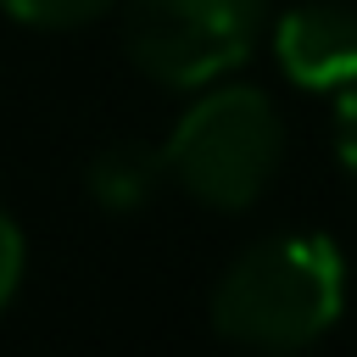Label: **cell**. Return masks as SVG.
<instances>
[{
    "mask_svg": "<svg viewBox=\"0 0 357 357\" xmlns=\"http://www.w3.org/2000/svg\"><path fill=\"white\" fill-rule=\"evenodd\" d=\"M346 312V257L335 240L296 229L245 245L212 284V329L251 351H301Z\"/></svg>",
    "mask_w": 357,
    "mask_h": 357,
    "instance_id": "cell-1",
    "label": "cell"
},
{
    "mask_svg": "<svg viewBox=\"0 0 357 357\" xmlns=\"http://www.w3.org/2000/svg\"><path fill=\"white\" fill-rule=\"evenodd\" d=\"M279 156H284L279 106L251 84H218L195 95L162 145L167 178L218 212L251 206L279 173Z\"/></svg>",
    "mask_w": 357,
    "mask_h": 357,
    "instance_id": "cell-2",
    "label": "cell"
},
{
    "mask_svg": "<svg viewBox=\"0 0 357 357\" xmlns=\"http://www.w3.org/2000/svg\"><path fill=\"white\" fill-rule=\"evenodd\" d=\"M268 22V0H128L123 45L134 67L167 89L229 78Z\"/></svg>",
    "mask_w": 357,
    "mask_h": 357,
    "instance_id": "cell-3",
    "label": "cell"
},
{
    "mask_svg": "<svg viewBox=\"0 0 357 357\" xmlns=\"http://www.w3.org/2000/svg\"><path fill=\"white\" fill-rule=\"evenodd\" d=\"M279 73L301 89H346L357 84V11L346 6H296L273 22Z\"/></svg>",
    "mask_w": 357,
    "mask_h": 357,
    "instance_id": "cell-4",
    "label": "cell"
},
{
    "mask_svg": "<svg viewBox=\"0 0 357 357\" xmlns=\"http://www.w3.org/2000/svg\"><path fill=\"white\" fill-rule=\"evenodd\" d=\"M162 178H167V162H162V151L145 145V139H112V145H100L95 162H89V173H84L95 206H106V212H134V206H145Z\"/></svg>",
    "mask_w": 357,
    "mask_h": 357,
    "instance_id": "cell-5",
    "label": "cell"
},
{
    "mask_svg": "<svg viewBox=\"0 0 357 357\" xmlns=\"http://www.w3.org/2000/svg\"><path fill=\"white\" fill-rule=\"evenodd\" d=\"M0 6L28 28H78V22H95L112 0H0Z\"/></svg>",
    "mask_w": 357,
    "mask_h": 357,
    "instance_id": "cell-6",
    "label": "cell"
},
{
    "mask_svg": "<svg viewBox=\"0 0 357 357\" xmlns=\"http://www.w3.org/2000/svg\"><path fill=\"white\" fill-rule=\"evenodd\" d=\"M335 156H340V167L357 178V84H346L340 95H335Z\"/></svg>",
    "mask_w": 357,
    "mask_h": 357,
    "instance_id": "cell-7",
    "label": "cell"
},
{
    "mask_svg": "<svg viewBox=\"0 0 357 357\" xmlns=\"http://www.w3.org/2000/svg\"><path fill=\"white\" fill-rule=\"evenodd\" d=\"M17 284H22V234H17V223H11V212L0 206V312L11 307V296H17Z\"/></svg>",
    "mask_w": 357,
    "mask_h": 357,
    "instance_id": "cell-8",
    "label": "cell"
}]
</instances>
